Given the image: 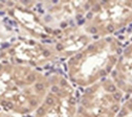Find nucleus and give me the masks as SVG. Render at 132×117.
<instances>
[{
	"instance_id": "obj_1",
	"label": "nucleus",
	"mask_w": 132,
	"mask_h": 117,
	"mask_svg": "<svg viewBox=\"0 0 132 117\" xmlns=\"http://www.w3.org/2000/svg\"><path fill=\"white\" fill-rule=\"evenodd\" d=\"M121 52V44L113 37L91 43L78 57L76 79L84 86L105 79L117 65Z\"/></svg>"
},
{
	"instance_id": "obj_2",
	"label": "nucleus",
	"mask_w": 132,
	"mask_h": 117,
	"mask_svg": "<svg viewBox=\"0 0 132 117\" xmlns=\"http://www.w3.org/2000/svg\"><path fill=\"white\" fill-rule=\"evenodd\" d=\"M122 92L112 79L94 84L84 94L78 117H115L121 109Z\"/></svg>"
},
{
	"instance_id": "obj_3",
	"label": "nucleus",
	"mask_w": 132,
	"mask_h": 117,
	"mask_svg": "<svg viewBox=\"0 0 132 117\" xmlns=\"http://www.w3.org/2000/svg\"><path fill=\"white\" fill-rule=\"evenodd\" d=\"M90 27L97 33H109L132 22V1H108L93 4Z\"/></svg>"
},
{
	"instance_id": "obj_4",
	"label": "nucleus",
	"mask_w": 132,
	"mask_h": 117,
	"mask_svg": "<svg viewBox=\"0 0 132 117\" xmlns=\"http://www.w3.org/2000/svg\"><path fill=\"white\" fill-rule=\"evenodd\" d=\"M112 82L121 92L132 93V44H130L118 60L113 68Z\"/></svg>"
},
{
	"instance_id": "obj_5",
	"label": "nucleus",
	"mask_w": 132,
	"mask_h": 117,
	"mask_svg": "<svg viewBox=\"0 0 132 117\" xmlns=\"http://www.w3.org/2000/svg\"><path fill=\"white\" fill-rule=\"evenodd\" d=\"M115 117H132V98L128 100L122 107V109H120Z\"/></svg>"
}]
</instances>
